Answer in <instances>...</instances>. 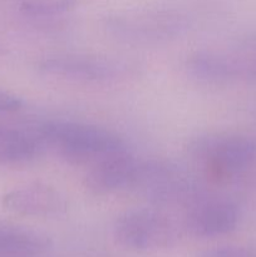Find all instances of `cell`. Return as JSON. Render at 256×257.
I'll use <instances>...</instances> for the list:
<instances>
[{"label":"cell","mask_w":256,"mask_h":257,"mask_svg":"<svg viewBox=\"0 0 256 257\" xmlns=\"http://www.w3.org/2000/svg\"><path fill=\"white\" fill-rule=\"evenodd\" d=\"M185 210L186 231L198 238L227 235L238 221L237 207L231 201L206 192H201Z\"/></svg>","instance_id":"obj_7"},{"label":"cell","mask_w":256,"mask_h":257,"mask_svg":"<svg viewBox=\"0 0 256 257\" xmlns=\"http://www.w3.org/2000/svg\"><path fill=\"white\" fill-rule=\"evenodd\" d=\"M79 0H27L22 10L30 17H54L73 9Z\"/></svg>","instance_id":"obj_12"},{"label":"cell","mask_w":256,"mask_h":257,"mask_svg":"<svg viewBox=\"0 0 256 257\" xmlns=\"http://www.w3.org/2000/svg\"><path fill=\"white\" fill-rule=\"evenodd\" d=\"M188 153L207 180L225 185L256 165V141L246 136L211 133L193 140Z\"/></svg>","instance_id":"obj_2"},{"label":"cell","mask_w":256,"mask_h":257,"mask_svg":"<svg viewBox=\"0 0 256 257\" xmlns=\"http://www.w3.org/2000/svg\"><path fill=\"white\" fill-rule=\"evenodd\" d=\"M120 246L133 251L167 248L178 237L177 228L168 216L156 208H137L120 215L113 227Z\"/></svg>","instance_id":"obj_5"},{"label":"cell","mask_w":256,"mask_h":257,"mask_svg":"<svg viewBox=\"0 0 256 257\" xmlns=\"http://www.w3.org/2000/svg\"><path fill=\"white\" fill-rule=\"evenodd\" d=\"M22 107V100L10 93L0 89V113L15 112Z\"/></svg>","instance_id":"obj_13"},{"label":"cell","mask_w":256,"mask_h":257,"mask_svg":"<svg viewBox=\"0 0 256 257\" xmlns=\"http://www.w3.org/2000/svg\"><path fill=\"white\" fill-rule=\"evenodd\" d=\"M45 148H52L73 165H94L127 150L122 138L98 125L70 120H48L33 127Z\"/></svg>","instance_id":"obj_1"},{"label":"cell","mask_w":256,"mask_h":257,"mask_svg":"<svg viewBox=\"0 0 256 257\" xmlns=\"http://www.w3.org/2000/svg\"><path fill=\"white\" fill-rule=\"evenodd\" d=\"M190 18L172 9H150L112 15L104 29L113 39L128 45H157L182 37L190 28Z\"/></svg>","instance_id":"obj_3"},{"label":"cell","mask_w":256,"mask_h":257,"mask_svg":"<svg viewBox=\"0 0 256 257\" xmlns=\"http://www.w3.org/2000/svg\"><path fill=\"white\" fill-rule=\"evenodd\" d=\"M141 161L127 150L107 156L90 166L85 176V187L95 195H108L133 190L138 177Z\"/></svg>","instance_id":"obj_8"},{"label":"cell","mask_w":256,"mask_h":257,"mask_svg":"<svg viewBox=\"0 0 256 257\" xmlns=\"http://www.w3.org/2000/svg\"><path fill=\"white\" fill-rule=\"evenodd\" d=\"M45 150L33 127L19 130L0 125V163H23L34 160Z\"/></svg>","instance_id":"obj_11"},{"label":"cell","mask_w":256,"mask_h":257,"mask_svg":"<svg viewBox=\"0 0 256 257\" xmlns=\"http://www.w3.org/2000/svg\"><path fill=\"white\" fill-rule=\"evenodd\" d=\"M49 238L45 235L0 221V256L35 257L49 250Z\"/></svg>","instance_id":"obj_10"},{"label":"cell","mask_w":256,"mask_h":257,"mask_svg":"<svg viewBox=\"0 0 256 257\" xmlns=\"http://www.w3.org/2000/svg\"><path fill=\"white\" fill-rule=\"evenodd\" d=\"M44 74L77 82L104 83L124 78L132 72L130 64L109 57L90 54H60L43 59Z\"/></svg>","instance_id":"obj_6"},{"label":"cell","mask_w":256,"mask_h":257,"mask_svg":"<svg viewBox=\"0 0 256 257\" xmlns=\"http://www.w3.org/2000/svg\"><path fill=\"white\" fill-rule=\"evenodd\" d=\"M2 203L10 212L30 217H58L68 208L63 193L44 183H33L10 191L3 197Z\"/></svg>","instance_id":"obj_9"},{"label":"cell","mask_w":256,"mask_h":257,"mask_svg":"<svg viewBox=\"0 0 256 257\" xmlns=\"http://www.w3.org/2000/svg\"><path fill=\"white\" fill-rule=\"evenodd\" d=\"M133 190L155 206L185 208L203 192L177 166L157 160L141 161Z\"/></svg>","instance_id":"obj_4"}]
</instances>
